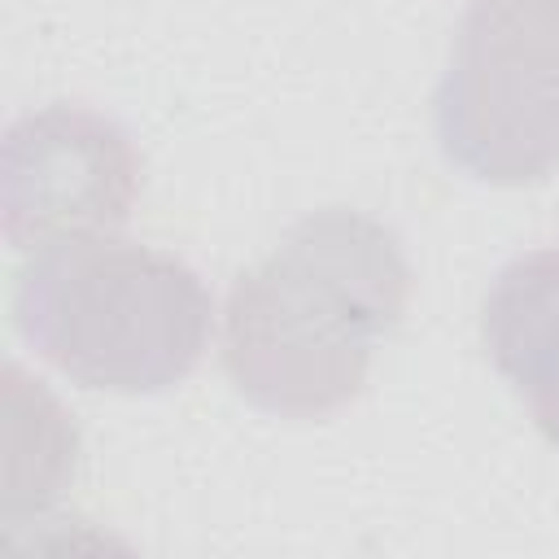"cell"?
Listing matches in <instances>:
<instances>
[{
	"mask_svg": "<svg viewBox=\"0 0 559 559\" xmlns=\"http://www.w3.org/2000/svg\"><path fill=\"white\" fill-rule=\"evenodd\" d=\"M406 301L411 262L397 231L349 205L314 210L231 284L223 367L249 406L323 419L362 393Z\"/></svg>",
	"mask_w": 559,
	"mask_h": 559,
	"instance_id": "obj_1",
	"label": "cell"
},
{
	"mask_svg": "<svg viewBox=\"0 0 559 559\" xmlns=\"http://www.w3.org/2000/svg\"><path fill=\"white\" fill-rule=\"evenodd\" d=\"M22 341L83 389L144 397L192 376L214 297L175 253L114 236L35 249L13 284Z\"/></svg>",
	"mask_w": 559,
	"mask_h": 559,
	"instance_id": "obj_2",
	"label": "cell"
},
{
	"mask_svg": "<svg viewBox=\"0 0 559 559\" xmlns=\"http://www.w3.org/2000/svg\"><path fill=\"white\" fill-rule=\"evenodd\" d=\"M432 127L463 175L498 188L542 183L559 175V70L472 0L432 96Z\"/></svg>",
	"mask_w": 559,
	"mask_h": 559,
	"instance_id": "obj_3",
	"label": "cell"
},
{
	"mask_svg": "<svg viewBox=\"0 0 559 559\" xmlns=\"http://www.w3.org/2000/svg\"><path fill=\"white\" fill-rule=\"evenodd\" d=\"M140 197L131 135L83 105H44L4 131V240L35 253L118 231Z\"/></svg>",
	"mask_w": 559,
	"mask_h": 559,
	"instance_id": "obj_4",
	"label": "cell"
},
{
	"mask_svg": "<svg viewBox=\"0 0 559 559\" xmlns=\"http://www.w3.org/2000/svg\"><path fill=\"white\" fill-rule=\"evenodd\" d=\"M480 341L537 432L559 450V245L528 249L489 280Z\"/></svg>",
	"mask_w": 559,
	"mask_h": 559,
	"instance_id": "obj_5",
	"label": "cell"
},
{
	"mask_svg": "<svg viewBox=\"0 0 559 559\" xmlns=\"http://www.w3.org/2000/svg\"><path fill=\"white\" fill-rule=\"evenodd\" d=\"M4 520L17 524L22 515L48 511L74 480L79 467V428L66 406L31 380L17 362L4 371Z\"/></svg>",
	"mask_w": 559,
	"mask_h": 559,
	"instance_id": "obj_6",
	"label": "cell"
},
{
	"mask_svg": "<svg viewBox=\"0 0 559 559\" xmlns=\"http://www.w3.org/2000/svg\"><path fill=\"white\" fill-rule=\"evenodd\" d=\"M524 48L559 70V0H480Z\"/></svg>",
	"mask_w": 559,
	"mask_h": 559,
	"instance_id": "obj_7",
	"label": "cell"
}]
</instances>
